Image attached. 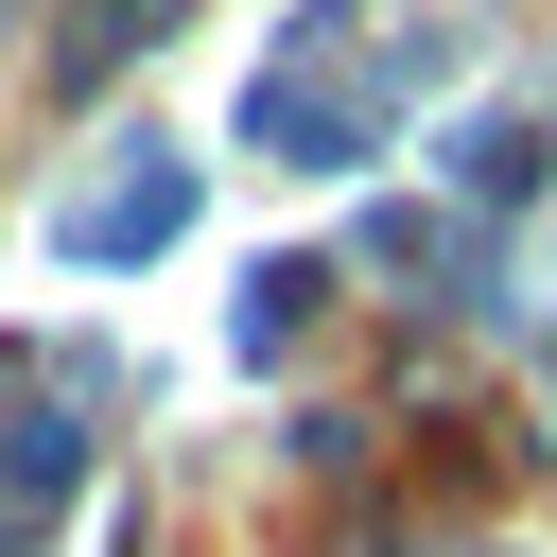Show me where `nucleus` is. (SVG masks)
I'll list each match as a JSON object with an SVG mask.
<instances>
[]
</instances>
